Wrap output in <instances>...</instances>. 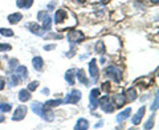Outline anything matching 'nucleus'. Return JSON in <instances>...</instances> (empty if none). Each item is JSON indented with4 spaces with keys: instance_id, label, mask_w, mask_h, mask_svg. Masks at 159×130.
Listing matches in <instances>:
<instances>
[{
    "instance_id": "obj_37",
    "label": "nucleus",
    "mask_w": 159,
    "mask_h": 130,
    "mask_svg": "<svg viewBox=\"0 0 159 130\" xmlns=\"http://www.w3.org/2000/svg\"><path fill=\"white\" fill-rule=\"evenodd\" d=\"M101 126H102V121H101V122H98V123H97L94 128H101Z\"/></svg>"
},
{
    "instance_id": "obj_2",
    "label": "nucleus",
    "mask_w": 159,
    "mask_h": 130,
    "mask_svg": "<svg viewBox=\"0 0 159 130\" xmlns=\"http://www.w3.org/2000/svg\"><path fill=\"white\" fill-rule=\"evenodd\" d=\"M106 74L114 82H119L122 80V71L118 67H116V65H109L106 68Z\"/></svg>"
},
{
    "instance_id": "obj_14",
    "label": "nucleus",
    "mask_w": 159,
    "mask_h": 130,
    "mask_svg": "<svg viewBox=\"0 0 159 130\" xmlns=\"http://www.w3.org/2000/svg\"><path fill=\"white\" fill-rule=\"evenodd\" d=\"M89 128V122L86 121L85 118H80L77 123H76V126H74V129L78 130V129H81V130H86Z\"/></svg>"
},
{
    "instance_id": "obj_29",
    "label": "nucleus",
    "mask_w": 159,
    "mask_h": 130,
    "mask_svg": "<svg viewBox=\"0 0 159 130\" xmlns=\"http://www.w3.org/2000/svg\"><path fill=\"white\" fill-rule=\"evenodd\" d=\"M39 86V82L37 81H33V82H31L29 84V86H28V91L29 92H32V91H34V89H36Z\"/></svg>"
},
{
    "instance_id": "obj_16",
    "label": "nucleus",
    "mask_w": 159,
    "mask_h": 130,
    "mask_svg": "<svg viewBox=\"0 0 159 130\" xmlns=\"http://www.w3.org/2000/svg\"><path fill=\"white\" fill-rule=\"evenodd\" d=\"M29 98H31V94H29V91H27V89H23V91L19 92V100L20 101L27 102Z\"/></svg>"
},
{
    "instance_id": "obj_39",
    "label": "nucleus",
    "mask_w": 159,
    "mask_h": 130,
    "mask_svg": "<svg viewBox=\"0 0 159 130\" xmlns=\"http://www.w3.org/2000/svg\"><path fill=\"white\" fill-rule=\"evenodd\" d=\"M151 2H152V3H155V4H158V2H159V0H151Z\"/></svg>"
},
{
    "instance_id": "obj_12",
    "label": "nucleus",
    "mask_w": 159,
    "mask_h": 130,
    "mask_svg": "<svg viewBox=\"0 0 159 130\" xmlns=\"http://www.w3.org/2000/svg\"><path fill=\"white\" fill-rule=\"evenodd\" d=\"M28 28H29V31H31L32 33L39 35V36H41V35L44 33V29L40 28V26H39L37 23H31V24L28 26Z\"/></svg>"
},
{
    "instance_id": "obj_17",
    "label": "nucleus",
    "mask_w": 159,
    "mask_h": 130,
    "mask_svg": "<svg viewBox=\"0 0 159 130\" xmlns=\"http://www.w3.org/2000/svg\"><path fill=\"white\" fill-rule=\"evenodd\" d=\"M21 19H23V15L21 13H12V15H9V16H8V21L11 23V24H16Z\"/></svg>"
},
{
    "instance_id": "obj_10",
    "label": "nucleus",
    "mask_w": 159,
    "mask_h": 130,
    "mask_svg": "<svg viewBox=\"0 0 159 130\" xmlns=\"http://www.w3.org/2000/svg\"><path fill=\"white\" fill-rule=\"evenodd\" d=\"M126 102V97H125V94H114L113 96V104L116 105L117 108H122L123 105H125Z\"/></svg>"
},
{
    "instance_id": "obj_4",
    "label": "nucleus",
    "mask_w": 159,
    "mask_h": 130,
    "mask_svg": "<svg viewBox=\"0 0 159 130\" xmlns=\"http://www.w3.org/2000/svg\"><path fill=\"white\" fill-rule=\"evenodd\" d=\"M37 19L43 21V29H44V32H45V31H49V29H51L52 21H51V17L48 16V12H44V11L39 12V13H37Z\"/></svg>"
},
{
    "instance_id": "obj_38",
    "label": "nucleus",
    "mask_w": 159,
    "mask_h": 130,
    "mask_svg": "<svg viewBox=\"0 0 159 130\" xmlns=\"http://www.w3.org/2000/svg\"><path fill=\"white\" fill-rule=\"evenodd\" d=\"M4 121V116H2V114H0V122H3Z\"/></svg>"
},
{
    "instance_id": "obj_31",
    "label": "nucleus",
    "mask_w": 159,
    "mask_h": 130,
    "mask_svg": "<svg viewBox=\"0 0 159 130\" xmlns=\"http://www.w3.org/2000/svg\"><path fill=\"white\" fill-rule=\"evenodd\" d=\"M152 126H154V117H151V118L147 121V123L145 125V129H151Z\"/></svg>"
},
{
    "instance_id": "obj_18",
    "label": "nucleus",
    "mask_w": 159,
    "mask_h": 130,
    "mask_svg": "<svg viewBox=\"0 0 159 130\" xmlns=\"http://www.w3.org/2000/svg\"><path fill=\"white\" fill-rule=\"evenodd\" d=\"M130 113H131V109H130V108L125 109V110L121 112V113H119L118 116H117V121L121 122V121H123V119H126L129 116H130Z\"/></svg>"
},
{
    "instance_id": "obj_7",
    "label": "nucleus",
    "mask_w": 159,
    "mask_h": 130,
    "mask_svg": "<svg viewBox=\"0 0 159 130\" xmlns=\"http://www.w3.org/2000/svg\"><path fill=\"white\" fill-rule=\"evenodd\" d=\"M27 112H28L27 106H24V105H20V106L16 108V110H15L12 119H13V121H21V119L27 116Z\"/></svg>"
},
{
    "instance_id": "obj_1",
    "label": "nucleus",
    "mask_w": 159,
    "mask_h": 130,
    "mask_svg": "<svg viewBox=\"0 0 159 130\" xmlns=\"http://www.w3.org/2000/svg\"><path fill=\"white\" fill-rule=\"evenodd\" d=\"M54 21L58 31H65V29L73 28L77 26V17L72 11H68L65 8H60L54 15Z\"/></svg>"
},
{
    "instance_id": "obj_33",
    "label": "nucleus",
    "mask_w": 159,
    "mask_h": 130,
    "mask_svg": "<svg viewBox=\"0 0 159 130\" xmlns=\"http://www.w3.org/2000/svg\"><path fill=\"white\" fill-rule=\"evenodd\" d=\"M158 109V94L155 96V101H154V104H152V106H151V110L154 112V110H157Z\"/></svg>"
},
{
    "instance_id": "obj_20",
    "label": "nucleus",
    "mask_w": 159,
    "mask_h": 130,
    "mask_svg": "<svg viewBox=\"0 0 159 130\" xmlns=\"http://www.w3.org/2000/svg\"><path fill=\"white\" fill-rule=\"evenodd\" d=\"M74 69H70V71H68L65 73V80L69 82V85H74Z\"/></svg>"
},
{
    "instance_id": "obj_32",
    "label": "nucleus",
    "mask_w": 159,
    "mask_h": 130,
    "mask_svg": "<svg viewBox=\"0 0 159 130\" xmlns=\"http://www.w3.org/2000/svg\"><path fill=\"white\" fill-rule=\"evenodd\" d=\"M11 49V45L8 44H0V51H9Z\"/></svg>"
},
{
    "instance_id": "obj_30",
    "label": "nucleus",
    "mask_w": 159,
    "mask_h": 130,
    "mask_svg": "<svg viewBox=\"0 0 159 130\" xmlns=\"http://www.w3.org/2000/svg\"><path fill=\"white\" fill-rule=\"evenodd\" d=\"M9 68H11V69L17 68V60H15V58H11V60H9Z\"/></svg>"
},
{
    "instance_id": "obj_25",
    "label": "nucleus",
    "mask_w": 159,
    "mask_h": 130,
    "mask_svg": "<svg viewBox=\"0 0 159 130\" xmlns=\"http://www.w3.org/2000/svg\"><path fill=\"white\" fill-rule=\"evenodd\" d=\"M19 82H20V78L17 74H11V76H9V85H11V86L19 85Z\"/></svg>"
},
{
    "instance_id": "obj_3",
    "label": "nucleus",
    "mask_w": 159,
    "mask_h": 130,
    "mask_svg": "<svg viewBox=\"0 0 159 130\" xmlns=\"http://www.w3.org/2000/svg\"><path fill=\"white\" fill-rule=\"evenodd\" d=\"M113 102H111V98L110 96H103L99 98V101H98V106H101V109L103 112H106V113H113L114 112V108L116 106H113Z\"/></svg>"
},
{
    "instance_id": "obj_19",
    "label": "nucleus",
    "mask_w": 159,
    "mask_h": 130,
    "mask_svg": "<svg viewBox=\"0 0 159 130\" xmlns=\"http://www.w3.org/2000/svg\"><path fill=\"white\" fill-rule=\"evenodd\" d=\"M137 98V92H135V89H129V91L126 92V101L129 102H133L134 100Z\"/></svg>"
},
{
    "instance_id": "obj_24",
    "label": "nucleus",
    "mask_w": 159,
    "mask_h": 130,
    "mask_svg": "<svg viewBox=\"0 0 159 130\" xmlns=\"http://www.w3.org/2000/svg\"><path fill=\"white\" fill-rule=\"evenodd\" d=\"M96 52L99 53V54L105 53V44H103V41H98L96 44Z\"/></svg>"
},
{
    "instance_id": "obj_5",
    "label": "nucleus",
    "mask_w": 159,
    "mask_h": 130,
    "mask_svg": "<svg viewBox=\"0 0 159 130\" xmlns=\"http://www.w3.org/2000/svg\"><path fill=\"white\" fill-rule=\"evenodd\" d=\"M89 74H90V78L93 80L94 82L98 80L99 71H98V67H97V61L94 58H92L90 63H89Z\"/></svg>"
},
{
    "instance_id": "obj_35",
    "label": "nucleus",
    "mask_w": 159,
    "mask_h": 130,
    "mask_svg": "<svg viewBox=\"0 0 159 130\" xmlns=\"http://www.w3.org/2000/svg\"><path fill=\"white\" fill-rule=\"evenodd\" d=\"M4 86H6V81H4V78L0 77V91H2Z\"/></svg>"
},
{
    "instance_id": "obj_15",
    "label": "nucleus",
    "mask_w": 159,
    "mask_h": 130,
    "mask_svg": "<svg viewBox=\"0 0 159 130\" xmlns=\"http://www.w3.org/2000/svg\"><path fill=\"white\" fill-rule=\"evenodd\" d=\"M32 64H33V68L36 69V71H39V72L41 71L43 67H44V61H43L41 57H34L33 61H32Z\"/></svg>"
},
{
    "instance_id": "obj_21",
    "label": "nucleus",
    "mask_w": 159,
    "mask_h": 130,
    "mask_svg": "<svg viewBox=\"0 0 159 130\" xmlns=\"http://www.w3.org/2000/svg\"><path fill=\"white\" fill-rule=\"evenodd\" d=\"M33 4V0H17L19 8H29Z\"/></svg>"
},
{
    "instance_id": "obj_34",
    "label": "nucleus",
    "mask_w": 159,
    "mask_h": 130,
    "mask_svg": "<svg viewBox=\"0 0 159 130\" xmlns=\"http://www.w3.org/2000/svg\"><path fill=\"white\" fill-rule=\"evenodd\" d=\"M102 89H103V91H105L106 93H109V91H110V84L105 82V84H103V86H102Z\"/></svg>"
},
{
    "instance_id": "obj_8",
    "label": "nucleus",
    "mask_w": 159,
    "mask_h": 130,
    "mask_svg": "<svg viewBox=\"0 0 159 130\" xmlns=\"http://www.w3.org/2000/svg\"><path fill=\"white\" fill-rule=\"evenodd\" d=\"M85 39V36H84V33L81 31H70L68 33V40H69V43H80L81 40Z\"/></svg>"
},
{
    "instance_id": "obj_26",
    "label": "nucleus",
    "mask_w": 159,
    "mask_h": 130,
    "mask_svg": "<svg viewBox=\"0 0 159 130\" xmlns=\"http://www.w3.org/2000/svg\"><path fill=\"white\" fill-rule=\"evenodd\" d=\"M0 35H2V36L11 37V36H13V31H11V29H8V28H0Z\"/></svg>"
},
{
    "instance_id": "obj_27",
    "label": "nucleus",
    "mask_w": 159,
    "mask_h": 130,
    "mask_svg": "<svg viewBox=\"0 0 159 130\" xmlns=\"http://www.w3.org/2000/svg\"><path fill=\"white\" fill-rule=\"evenodd\" d=\"M62 101L61 100H51V101H47V106H51V108H53V106H58L60 104H61Z\"/></svg>"
},
{
    "instance_id": "obj_13",
    "label": "nucleus",
    "mask_w": 159,
    "mask_h": 130,
    "mask_svg": "<svg viewBox=\"0 0 159 130\" xmlns=\"http://www.w3.org/2000/svg\"><path fill=\"white\" fill-rule=\"evenodd\" d=\"M32 110L37 114V116H43L44 113V105L41 102H33L32 104Z\"/></svg>"
},
{
    "instance_id": "obj_6",
    "label": "nucleus",
    "mask_w": 159,
    "mask_h": 130,
    "mask_svg": "<svg viewBox=\"0 0 159 130\" xmlns=\"http://www.w3.org/2000/svg\"><path fill=\"white\" fill-rule=\"evenodd\" d=\"M80 100H81V92L74 89V91H72L66 96V98L64 100V102H65V104H77Z\"/></svg>"
},
{
    "instance_id": "obj_28",
    "label": "nucleus",
    "mask_w": 159,
    "mask_h": 130,
    "mask_svg": "<svg viewBox=\"0 0 159 130\" xmlns=\"http://www.w3.org/2000/svg\"><path fill=\"white\" fill-rule=\"evenodd\" d=\"M0 110H2L3 113H7V112H9L11 110V104H0Z\"/></svg>"
},
{
    "instance_id": "obj_36",
    "label": "nucleus",
    "mask_w": 159,
    "mask_h": 130,
    "mask_svg": "<svg viewBox=\"0 0 159 130\" xmlns=\"http://www.w3.org/2000/svg\"><path fill=\"white\" fill-rule=\"evenodd\" d=\"M44 49H45V51H51V49H54V45H45Z\"/></svg>"
},
{
    "instance_id": "obj_9",
    "label": "nucleus",
    "mask_w": 159,
    "mask_h": 130,
    "mask_svg": "<svg viewBox=\"0 0 159 130\" xmlns=\"http://www.w3.org/2000/svg\"><path fill=\"white\" fill-rule=\"evenodd\" d=\"M99 97V89H93L90 92V96H89V100H90V109L94 110V109H97L98 106V101L97 98Z\"/></svg>"
},
{
    "instance_id": "obj_22",
    "label": "nucleus",
    "mask_w": 159,
    "mask_h": 130,
    "mask_svg": "<svg viewBox=\"0 0 159 130\" xmlns=\"http://www.w3.org/2000/svg\"><path fill=\"white\" fill-rule=\"evenodd\" d=\"M16 73L19 74L20 77L27 78V76H28V69H27L25 67H23V65H20V67L16 68Z\"/></svg>"
},
{
    "instance_id": "obj_11",
    "label": "nucleus",
    "mask_w": 159,
    "mask_h": 130,
    "mask_svg": "<svg viewBox=\"0 0 159 130\" xmlns=\"http://www.w3.org/2000/svg\"><path fill=\"white\" fill-rule=\"evenodd\" d=\"M145 112H146V108L142 106V108L135 113V116L133 117V123H134V125H139V123H141L143 116H145Z\"/></svg>"
},
{
    "instance_id": "obj_23",
    "label": "nucleus",
    "mask_w": 159,
    "mask_h": 130,
    "mask_svg": "<svg viewBox=\"0 0 159 130\" xmlns=\"http://www.w3.org/2000/svg\"><path fill=\"white\" fill-rule=\"evenodd\" d=\"M77 77H78V80H80V82L88 85V78H86L85 72H84L82 69H78V71H77Z\"/></svg>"
},
{
    "instance_id": "obj_40",
    "label": "nucleus",
    "mask_w": 159,
    "mask_h": 130,
    "mask_svg": "<svg viewBox=\"0 0 159 130\" xmlns=\"http://www.w3.org/2000/svg\"><path fill=\"white\" fill-rule=\"evenodd\" d=\"M78 2H80V3H85L86 0H78Z\"/></svg>"
}]
</instances>
